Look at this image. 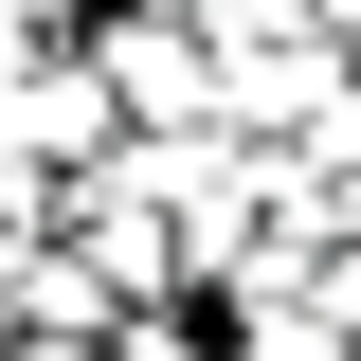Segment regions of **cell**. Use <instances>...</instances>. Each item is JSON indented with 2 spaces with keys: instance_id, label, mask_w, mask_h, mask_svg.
<instances>
[{
  "instance_id": "cell-2",
  "label": "cell",
  "mask_w": 361,
  "mask_h": 361,
  "mask_svg": "<svg viewBox=\"0 0 361 361\" xmlns=\"http://www.w3.org/2000/svg\"><path fill=\"white\" fill-rule=\"evenodd\" d=\"M325 18H343V37H361V0H325Z\"/></svg>"
},
{
  "instance_id": "cell-3",
  "label": "cell",
  "mask_w": 361,
  "mask_h": 361,
  "mask_svg": "<svg viewBox=\"0 0 361 361\" xmlns=\"http://www.w3.org/2000/svg\"><path fill=\"white\" fill-rule=\"evenodd\" d=\"M343 145H361V90H343Z\"/></svg>"
},
{
  "instance_id": "cell-1",
  "label": "cell",
  "mask_w": 361,
  "mask_h": 361,
  "mask_svg": "<svg viewBox=\"0 0 361 361\" xmlns=\"http://www.w3.org/2000/svg\"><path fill=\"white\" fill-rule=\"evenodd\" d=\"M90 127H109L90 73H0V145H90Z\"/></svg>"
}]
</instances>
